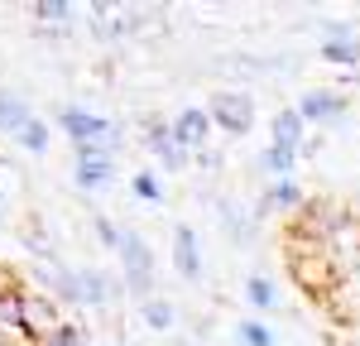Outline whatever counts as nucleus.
I'll list each match as a JSON object with an SVG mask.
<instances>
[{"label":"nucleus","instance_id":"obj_10","mask_svg":"<svg viewBox=\"0 0 360 346\" xmlns=\"http://www.w3.org/2000/svg\"><path fill=\"white\" fill-rule=\"evenodd\" d=\"M115 178V159L106 154H77V183L82 188H106Z\"/></svg>","mask_w":360,"mask_h":346},{"label":"nucleus","instance_id":"obj_12","mask_svg":"<svg viewBox=\"0 0 360 346\" xmlns=\"http://www.w3.org/2000/svg\"><path fill=\"white\" fill-rule=\"evenodd\" d=\"M269 207H278V212H303V207H307V198H303V188H298L293 178H278L274 188L264 193L259 212H269Z\"/></svg>","mask_w":360,"mask_h":346},{"label":"nucleus","instance_id":"obj_17","mask_svg":"<svg viewBox=\"0 0 360 346\" xmlns=\"http://www.w3.org/2000/svg\"><path fill=\"white\" fill-rule=\"evenodd\" d=\"M144 322H149L154 332H168V327H173V303H164V298H144Z\"/></svg>","mask_w":360,"mask_h":346},{"label":"nucleus","instance_id":"obj_1","mask_svg":"<svg viewBox=\"0 0 360 346\" xmlns=\"http://www.w3.org/2000/svg\"><path fill=\"white\" fill-rule=\"evenodd\" d=\"M20 332H25L29 346L49 342V337H58L68 322H63V308H58V298H49V293H34V288H20Z\"/></svg>","mask_w":360,"mask_h":346},{"label":"nucleus","instance_id":"obj_16","mask_svg":"<svg viewBox=\"0 0 360 346\" xmlns=\"http://www.w3.org/2000/svg\"><path fill=\"white\" fill-rule=\"evenodd\" d=\"M15 140L25 144L29 154H44V149H49V125H44V120L34 115V120H29V125H25V130H20V135H15Z\"/></svg>","mask_w":360,"mask_h":346},{"label":"nucleus","instance_id":"obj_23","mask_svg":"<svg viewBox=\"0 0 360 346\" xmlns=\"http://www.w3.org/2000/svg\"><path fill=\"white\" fill-rule=\"evenodd\" d=\"M356 29H360V25H356Z\"/></svg>","mask_w":360,"mask_h":346},{"label":"nucleus","instance_id":"obj_22","mask_svg":"<svg viewBox=\"0 0 360 346\" xmlns=\"http://www.w3.org/2000/svg\"><path fill=\"white\" fill-rule=\"evenodd\" d=\"M111 346H115V342H111Z\"/></svg>","mask_w":360,"mask_h":346},{"label":"nucleus","instance_id":"obj_6","mask_svg":"<svg viewBox=\"0 0 360 346\" xmlns=\"http://www.w3.org/2000/svg\"><path fill=\"white\" fill-rule=\"evenodd\" d=\"M77 293H82V303L101 308V303L115 298V279L106 274V269H77Z\"/></svg>","mask_w":360,"mask_h":346},{"label":"nucleus","instance_id":"obj_11","mask_svg":"<svg viewBox=\"0 0 360 346\" xmlns=\"http://www.w3.org/2000/svg\"><path fill=\"white\" fill-rule=\"evenodd\" d=\"M29 120H34V111H29V101L0 86V130H5V135H20V130H25Z\"/></svg>","mask_w":360,"mask_h":346},{"label":"nucleus","instance_id":"obj_19","mask_svg":"<svg viewBox=\"0 0 360 346\" xmlns=\"http://www.w3.org/2000/svg\"><path fill=\"white\" fill-rule=\"evenodd\" d=\"M130 193H135L139 202H159V178L144 169V173H135V183H130Z\"/></svg>","mask_w":360,"mask_h":346},{"label":"nucleus","instance_id":"obj_20","mask_svg":"<svg viewBox=\"0 0 360 346\" xmlns=\"http://www.w3.org/2000/svg\"><path fill=\"white\" fill-rule=\"evenodd\" d=\"M91 226H96V236H101V245H111V250H120V241H125V231H115V222H106V217H96Z\"/></svg>","mask_w":360,"mask_h":346},{"label":"nucleus","instance_id":"obj_5","mask_svg":"<svg viewBox=\"0 0 360 346\" xmlns=\"http://www.w3.org/2000/svg\"><path fill=\"white\" fill-rule=\"evenodd\" d=\"M298 115L303 120H341L346 115V96L341 91H307L298 101Z\"/></svg>","mask_w":360,"mask_h":346},{"label":"nucleus","instance_id":"obj_3","mask_svg":"<svg viewBox=\"0 0 360 346\" xmlns=\"http://www.w3.org/2000/svg\"><path fill=\"white\" fill-rule=\"evenodd\" d=\"M207 115H212V125H221L231 135H245L250 125H255V101H250L245 91H217Z\"/></svg>","mask_w":360,"mask_h":346},{"label":"nucleus","instance_id":"obj_2","mask_svg":"<svg viewBox=\"0 0 360 346\" xmlns=\"http://www.w3.org/2000/svg\"><path fill=\"white\" fill-rule=\"evenodd\" d=\"M120 264H125V284L130 293H154V255H149V245H144V236L135 231H125V241H120Z\"/></svg>","mask_w":360,"mask_h":346},{"label":"nucleus","instance_id":"obj_9","mask_svg":"<svg viewBox=\"0 0 360 346\" xmlns=\"http://www.w3.org/2000/svg\"><path fill=\"white\" fill-rule=\"evenodd\" d=\"M303 115H298V106H283V111L274 115V125H269V130H274V144L278 149H303Z\"/></svg>","mask_w":360,"mask_h":346},{"label":"nucleus","instance_id":"obj_4","mask_svg":"<svg viewBox=\"0 0 360 346\" xmlns=\"http://www.w3.org/2000/svg\"><path fill=\"white\" fill-rule=\"evenodd\" d=\"M149 149H154V154H159V164H164V169H183V164H188V149H183V144H178V135H173V125H159V120H154V125H149Z\"/></svg>","mask_w":360,"mask_h":346},{"label":"nucleus","instance_id":"obj_8","mask_svg":"<svg viewBox=\"0 0 360 346\" xmlns=\"http://www.w3.org/2000/svg\"><path fill=\"white\" fill-rule=\"evenodd\" d=\"M173 264H178V274H183V279H197V274H202L193 226H178V231H173Z\"/></svg>","mask_w":360,"mask_h":346},{"label":"nucleus","instance_id":"obj_21","mask_svg":"<svg viewBox=\"0 0 360 346\" xmlns=\"http://www.w3.org/2000/svg\"><path fill=\"white\" fill-rule=\"evenodd\" d=\"M39 346H86V342H82V332H77V327H63L58 337H49V342H39Z\"/></svg>","mask_w":360,"mask_h":346},{"label":"nucleus","instance_id":"obj_13","mask_svg":"<svg viewBox=\"0 0 360 346\" xmlns=\"http://www.w3.org/2000/svg\"><path fill=\"white\" fill-rule=\"evenodd\" d=\"M259 169L274 173V183H278V178H288V173L298 169V149H278V144H269V149L259 154Z\"/></svg>","mask_w":360,"mask_h":346},{"label":"nucleus","instance_id":"obj_15","mask_svg":"<svg viewBox=\"0 0 360 346\" xmlns=\"http://www.w3.org/2000/svg\"><path fill=\"white\" fill-rule=\"evenodd\" d=\"M236 337H240V346H274V332H269L259 317H245V322L236 327Z\"/></svg>","mask_w":360,"mask_h":346},{"label":"nucleus","instance_id":"obj_7","mask_svg":"<svg viewBox=\"0 0 360 346\" xmlns=\"http://www.w3.org/2000/svg\"><path fill=\"white\" fill-rule=\"evenodd\" d=\"M207 130H212V115L197 111V106H188V111L173 120V135H178V144H183V149H197V144H207Z\"/></svg>","mask_w":360,"mask_h":346},{"label":"nucleus","instance_id":"obj_14","mask_svg":"<svg viewBox=\"0 0 360 346\" xmlns=\"http://www.w3.org/2000/svg\"><path fill=\"white\" fill-rule=\"evenodd\" d=\"M274 284H269V279H259V274H250L245 279V303L250 308H259V313H264V308H274Z\"/></svg>","mask_w":360,"mask_h":346},{"label":"nucleus","instance_id":"obj_18","mask_svg":"<svg viewBox=\"0 0 360 346\" xmlns=\"http://www.w3.org/2000/svg\"><path fill=\"white\" fill-rule=\"evenodd\" d=\"M34 20L63 25V20H72V5H63V0H39V5H34Z\"/></svg>","mask_w":360,"mask_h":346}]
</instances>
